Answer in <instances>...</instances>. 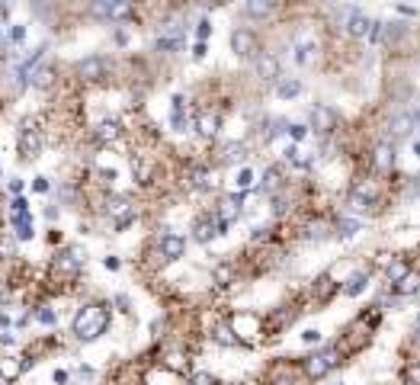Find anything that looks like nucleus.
Returning a JSON list of instances; mask_svg holds the SVG:
<instances>
[{
  "label": "nucleus",
  "instance_id": "nucleus-1",
  "mask_svg": "<svg viewBox=\"0 0 420 385\" xmlns=\"http://www.w3.org/2000/svg\"><path fill=\"white\" fill-rule=\"evenodd\" d=\"M106 328H109V309L106 305H84L71 321V331H74L77 340H96L100 334H106Z\"/></svg>",
  "mask_w": 420,
  "mask_h": 385
},
{
  "label": "nucleus",
  "instance_id": "nucleus-2",
  "mask_svg": "<svg viewBox=\"0 0 420 385\" xmlns=\"http://www.w3.org/2000/svg\"><path fill=\"white\" fill-rule=\"evenodd\" d=\"M337 363H340V347H324V350H317L315 357L305 360L302 369H305V376L308 379H324Z\"/></svg>",
  "mask_w": 420,
  "mask_h": 385
},
{
  "label": "nucleus",
  "instance_id": "nucleus-3",
  "mask_svg": "<svg viewBox=\"0 0 420 385\" xmlns=\"http://www.w3.org/2000/svg\"><path fill=\"white\" fill-rule=\"evenodd\" d=\"M81 267H84V254L77 247H67V251H61L52 260V276L55 280H74L77 273H81Z\"/></svg>",
  "mask_w": 420,
  "mask_h": 385
},
{
  "label": "nucleus",
  "instance_id": "nucleus-4",
  "mask_svg": "<svg viewBox=\"0 0 420 385\" xmlns=\"http://www.w3.org/2000/svg\"><path fill=\"white\" fill-rule=\"evenodd\" d=\"M39 148H42V135H39V125L32 123V119H26L23 123V129H19V154L23 158H36Z\"/></svg>",
  "mask_w": 420,
  "mask_h": 385
},
{
  "label": "nucleus",
  "instance_id": "nucleus-5",
  "mask_svg": "<svg viewBox=\"0 0 420 385\" xmlns=\"http://www.w3.org/2000/svg\"><path fill=\"white\" fill-rule=\"evenodd\" d=\"M241 212H244V196H224L222 202H218V209H215V218H218V225L222 228H228L231 222H238L241 218Z\"/></svg>",
  "mask_w": 420,
  "mask_h": 385
},
{
  "label": "nucleus",
  "instance_id": "nucleus-6",
  "mask_svg": "<svg viewBox=\"0 0 420 385\" xmlns=\"http://www.w3.org/2000/svg\"><path fill=\"white\" fill-rule=\"evenodd\" d=\"M180 45H183V26L177 19H170V23H164L158 29V48L160 52H177Z\"/></svg>",
  "mask_w": 420,
  "mask_h": 385
},
{
  "label": "nucleus",
  "instance_id": "nucleus-7",
  "mask_svg": "<svg viewBox=\"0 0 420 385\" xmlns=\"http://www.w3.org/2000/svg\"><path fill=\"white\" fill-rule=\"evenodd\" d=\"M311 125H315L317 135H330V132L337 129V113L330 110V106H324V103L311 106Z\"/></svg>",
  "mask_w": 420,
  "mask_h": 385
},
{
  "label": "nucleus",
  "instance_id": "nucleus-8",
  "mask_svg": "<svg viewBox=\"0 0 420 385\" xmlns=\"http://www.w3.org/2000/svg\"><path fill=\"white\" fill-rule=\"evenodd\" d=\"M231 48H234V55H241V58H257L260 55L257 39H253V32H247V29H234L231 32Z\"/></svg>",
  "mask_w": 420,
  "mask_h": 385
},
{
  "label": "nucleus",
  "instance_id": "nucleus-9",
  "mask_svg": "<svg viewBox=\"0 0 420 385\" xmlns=\"http://www.w3.org/2000/svg\"><path fill=\"white\" fill-rule=\"evenodd\" d=\"M77 74H81V81H87V84H96V81H103L106 77V61L103 58H84L81 65H77Z\"/></svg>",
  "mask_w": 420,
  "mask_h": 385
},
{
  "label": "nucleus",
  "instance_id": "nucleus-10",
  "mask_svg": "<svg viewBox=\"0 0 420 385\" xmlns=\"http://www.w3.org/2000/svg\"><path fill=\"white\" fill-rule=\"evenodd\" d=\"M158 247H160V257H164V260H180L183 251H187V241L180 235H160Z\"/></svg>",
  "mask_w": 420,
  "mask_h": 385
},
{
  "label": "nucleus",
  "instance_id": "nucleus-11",
  "mask_svg": "<svg viewBox=\"0 0 420 385\" xmlns=\"http://www.w3.org/2000/svg\"><path fill=\"white\" fill-rule=\"evenodd\" d=\"M218 218H212V216H202V218H196V225H193V238H196L199 244H209L215 235H218Z\"/></svg>",
  "mask_w": 420,
  "mask_h": 385
},
{
  "label": "nucleus",
  "instance_id": "nucleus-12",
  "mask_svg": "<svg viewBox=\"0 0 420 385\" xmlns=\"http://www.w3.org/2000/svg\"><path fill=\"white\" fill-rule=\"evenodd\" d=\"M411 132H414V119H411V116H395L392 123H388V145L395 148V141L408 138Z\"/></svg>",
  "mask_w": 420,
  "mask_h": 385
},
{
  "label": "nucleus",
  "instance_id": "nucleus-13",
  "mask_svg": "<svg viewBox=\"0 0 420 385\" xmlns=\"http://www.w3.org/2000/svg\"><path fill=\"white\" fill-rule=\"evenodd\" d=\"M257 74H260L263 81H280V61H276V55L260 52V55H257Z\"/></svg>",
  "mask_w": 420,
  "mask_h": 385
},
{
  "label": "nucleus",
  "instance_id": "nucleus-14",
  "mask_svg": "<svg viewBox=\"0 0 420 385\" xmlns=\"http://www.w3.org/2000/svg\"><path fill=\"white\" fill-rule=\"evenodd\" d=\"M372 167L379 170V174H388V170L395 167V148L385 141V145H379V148L372 151Z\"/></svg>",
  "mask_w": 420,
  "mask_h": 385
},
{
  "label": "nucleus",
  "instance_id": "nucleus-15",
  "mask_svg": "<svg viewBox=\"0 0 420 385\" xmlns=\"http://www.w3.org/2000/svg\"><path fill=\"white\" fill-rule=\"evenodd\" d=\"M10 222H13V231H17L19 241H29L32 238V216L26 212H10Z\"/></svg>",
  "mask_w": 420,
  "mask_h": 385
},
{
  "label": "nucleus",
  "instance_id": "nucleus-16",
  "mask_svg": "<svg viewBox=\"0 0 420 385\" xmlns=\"http://www.w3.org/2000/svg\"><path fill=\"white\" fill-rule=\"evenodd\" d=\"M164 366L170 373H189V353L187 350H167L164 353Z\"/></svg>",
  "mask_w": 420,
  "mask_h": 385
},
{
  "label": "nucleus",
  "instance_id": "nucleus-17",
  "mask_svg": "<svg viewBox=\"0 0 420 385\" xmlns=\"http://www.w3.org/2000/svg\"><path fill=\"white\" fill-rule=\"evenodd\" d=\"M29 369V360H23V357H7V360H0V376L3 379H13L19 376V373H26Z\"/></svg>",
  "mask_w": 420,
  "mask_h": 385
},
{
  "label": "nucleus",
  "instance_id": "nucleus-18",
  "mask_svg": "<svg viewBox=\"0 0 420 385\" xmlns=\"http://www.w3.org/2000/svg\"><path fill=\"white\" fill-rule=\"evenodd\" d=\"M212 340L215 344H222V347H238V334H234V328L228 324V321H218V324H215Z\"/></svg>",
  "mask_w": 420,
  "mask_h": 385
},
{
  "label": "nucleus",
  "instance_id": "nucleus-19",
  "mask_svg": "<svg viewBox=\"0 0 420 385\" xmlns=\"http://www.w3.org/2000/svg\"><path fill=\"white\" fill-rule=\"evenodd\" d=\"M218 125H222V119H218L215 113H202L196 119V132L202 135V138H215V135H218Z\"/></svg>",
  "mask_w": 420,
  "mask_h": 385
},
{
  "label": "nucleus",
  "instance_id": "nucleus-20",
  "mask_svg": "<svg viewBox=\"0 0 420 385\" xmlns=\"http://www.w3.org/2000/svg\"><path fill=\"white\" fill-rule=\"evenodd\" d=\"M96 138H100V141H116V138H122V125L116 123V119H103V123L96 125Z\"/></svg>",
  "mask_w": 420,
  "mask_h": 385
},
{
  "label": "nucleus",
  "instance_id": "nucleus-21",
  "mask_svg": "<svg viewBox=\"0 0 420 385\" xmlns=\"http://www.w3.org/2000/svg\"><path fill=\"white\" fill-rule=\"evenodd\" d=\"M302 94V81L299 77H286V81H280L276 84V96L280 100H292V96H299Z\"/></svg>",
  "mask_w": 420,
  "mask_h": 385
},
{
  "label": "nucleus",
  "instance_id": "nucleus-22",
  "mask_svg": "<svg viewBox=\"0 0 420 385\" xmlns=\"http://www.w3.org/2000/svg\"><path fill=\"white\" fill-rule=\"evenodd\" d=\"M369 286V270H359V273H353L350 280H346V286H344V295H359V292Z\"/></svg>",
  "mask_w": 420,
  "mask_h": 385
},
{
  "label": "nucleus",
  "instance_id": "nucleus-23",
  "mask_svg": "<svg viewBox=\"0 0 420 385\" xmlns=\"http://www.w3.org/2000/svg\"><path fill=\"white\" fill-rule=\"evenodd\" d=\"M330 292H334V280H330V273L317 276V282H315V302L317 305H324V302L330 299Z\"/></svg>",
  "mask_w": 420,
  "mask_h": 385
},
{
  "label": "nucleus",
  "instance_id": "nucleus-24",
  "mask_svg": "<svg viewBox=\"0 0 420 385\" xmlns=\"http://www.w3.org/2000/svg\"><path fill=\"white\" fill-rule=\"evenodd\" d=\"M244 13H247V17H253V19H266L273 13V3H270V0H251V3L244 7Z\"/></svg>",
  "mask_w": 420,
  "mask_h": 385
},
{
  "label": "nucleus",
  "instance_id": "nucleus-25",
  "mask_svg": "<svg viewBox=\"0 0 420 385\" xmlns=\"http://www.w3.org/2000/svg\"><path fill=\"white\" fill-rule=\"evenodd\" d=\"M417 289H420V273H408V276L395 286V292H398V295H414Z\"/></svg>",
  "mask_w": 420,
  "mask_h": 385
},
{
  "label": "nucleus",
  "instance_id": "nucleus-26",
  "mask_svg": "<svg viewBox=\"0 0 420 385\" xmlns=\"http://www.w3.org/2000/svg\"><path fill=\"white\" fill-rule=\"evenodd\" d=\"M282 174H280V167H270L266 174H263V183H260V189L263 193H276V189L282 187Z\"/></svg>",
  "mask_w": 420,
  "mask_h": 385
},
{
  "label": "nucleus",
  "instance_id": "nucleus-27",
  "mask_svg": "<svg viewBox=\"0 0 420 385\" xmlns=\"http://www.w3.org/2000/svg\"><path fill=\"white\" fill-rule=\"evenodd\" d=\"M356 231H359V222H356V218H337V225H334L337 238H353Z\"/></svg>",
  "mask_w": 420,
  "mask_h": 385
},
{
  "label": "nucleus",
  "instance_id": "nucleus-28",
  "mask_svg": "<svg viewBox=\"0 0 420 385\" xmlns=\"http://www.w3.org/2000/svg\"><path fill=\"white\" fill-rule=\"evenodd\" d=\"M408 273H411V270H408V263H404V260H395L392 267H388V273H385V276H388V282H392V286H398V282H401Z\"/></svg>",
  "mask_w": 420,
  "mask_h": 385
},
{
  "label": "nucleus",
  "instance_id": "nucleus-29",
  "mask_svg": "<svg viewBox=\"0 0 420 385\" xmlns=\"http://www.w3.org/2000/svg\"><path fill=\"white\" fill-rule=\"evenodd\" d=\"M52 81H55V71H52V67H39L36 74H32V87H39V90L52 87Z\"/></svg>",
  "mask_w": 420,
  "mask_h": 385
},
{
  "label": "nucleus",
  "instance_id": "nucleus-30",
  "mask_svg": "<svg viewBox=\"0 0 420 385\" xmlns=\"http://www.w3.org/2000/svg\"><path fill=\"white\" fill-rule=\"evenodd\" d=\"M189 187L193 189H209L212 183H209V174L202 167H196V170H189Z\"/></svg>",
  "mask_w": 420,
  "mask_h": 385
},
{
  "label": "nucleus",
  "instance_id": "nucleus-31",
  "mask_svg": "<svg viewBox=\"0 0 420 385\" xmlns=\"http://www.w3.org/2000/svg\"><path fill=\"white\" fill-rule=\"evenodd\" d=\"M234 183H238V189H251L253 187V170L251 167H241V170H238V177H234Z\"/></svg>",
  "mask_w": 420,
  "mask_h": 385
},
{
  "label": "nucleus",
  "instance_id": "nucleus-32",
  "mask_svg": "<svg viewBox=\"0 0 420 385\" xmlns=\"http://www.w3.org/2000/svg\"><path fill=\"white\" fill-rule=\"evenodd\" d=\"M324 231H327V225H324V222H311V225H308V238H315V241H324Z\"/></svg>",
  "mask_w": 420,
  "mask_h": 385
},
{
  "label": "nucleus",
  "instance_id": "nucleus-33",
  "mask_svg": "<svg viewBox=\"0 0 420 385\" xmlns=\"http://www.w3.org/2000/svg\"><path fill=\"white\" fill-rule=\"evenodd\" d=\"M404 379H408V385H420V363H411L404 369Z\"/></svg>",
  "mask_w": 420,
  "mask_h": 385
},
{
  "label": "nucleus",
  "instance_id": "nucleus-34",
  "mask_svg": "<svg viewBox=\"0 0 420 385\" xmlns=\"http://www.w3.org/2000/svg\"><path fill=\"white\" fill-rule=\"evenodd\" d=\"M209 32H212V23H209V19H199V23H196V39H199V42H206Z\"/></svg>",
  "mask_w": 420,
  "mask_h": 385
},
{
  "label": "nucleus",
  "instance_id": "nucleus-35",
  "mask_svg": "<svg viewBox=\"0 0 420 385\" xmlns=\"http://www.w3.org/2000/svg\"><path fill=\"white\" fill-rule=\"evenodd\" d=\"M36 318L42 321V324H58V315H55L52 309H39V311H36Z\"/></svg>",
  "mask_w": 420,
  "mask_h": 385
},
{
  "label": "nucleus",
  "instance_id": "nucleus-36",
  "mask_svg": "<svg viewBox=\"0 0 420 385\" xmlns=\"http://www.w3.org/2000/svg\"><path fill=\"white\" fill-rule=\"evenodd\" d=\"M289 135L292 141H305L308 138V125H289Z\"/></svg>",
  "mask_w": 420,
  "mask_h": 385
},
{
  "label": "nucleus",
  "instance_id": "nucleus-37",
  "mask_svg": "<svg viewBox=\"0 0 420 385\" xmlns=\"http://www.w3.org/2000/svg\"><path fill=\"white\" fill-rule=\"evenodd\" d=\"M189 385H215L212 373H196V376L189 379Z\"/></svg>",
  "mask_w": 420,
  "mask_h": 385
},
{
  "label": "nucleus",
  "instance_id": "nucleus-38",
  "mask_svg": "<svg viewBox=\"0 0 420 385\" xmlns=\"http://www.w3.org/2000/svg\"><path fill=\"white\" fill-rule=\"evenodd\" d=\"M23 36H26V29H23V26H13V29H10V39H13V42H23Z\"/></svg>",
  "mask_w": 420,
  "mask_h": 385
},
{
  "label": "nucleus",
  "instance_id": "nucleus-39",
  "mask_svg": "<svg viewBox=\"0 0 420 385\" xmlns=\"http://www.w3.org/2000/svg\"><path fill=\"white\" fill-rule=\"evenodd\" d=\"M302 340H305V344H317V340H321V334H317V331H305V334H302Z\"/></svg>",
  "mask_w": 420,
  "mask_h": 385
},
{
  "label": "nucleus",
  "instance_id": "nucleus-40",
  "mask_svg": "<svg viewBox=\"0 0 420 385\" xmlns=\"http://www.w3.org/2000/svg\"><path fill=\"white\" fill-rule=\"evenodd\" d=\"M32 189H36V193H48V180H45V177H39L36 183H32Z\"/></svg>",
  "mask_w": 420,
  "mask_h": 385
},
{
  "label": "nucleus",
  "instance_id": "nucleus-41",
  "mask_svg": "<svg viewBox=\"0 0 420 385\" xmlns=\"http://www.w3.org/2000/svg\"><path fill=\"white\" fill-rule=\"evenodd\" d=\"M52 379H55V385H65L67 382V373H65V369H55V376H52Z\"/></svg>",
  "mask_w": 420,
  "mask_h": 385
},
{
  "label": "nucleus",
  "instance_id": "nucleus-42",
  "mask_svg": "<svg viewBox=\"0 0 420 385\" xmlns=\"http://www.w3.org/2000/svg\"><path fill=\"white\" fill-rule=\"evenodd\" d=\"M193 55H196V58H206V42H196V48H193Z\"/></svg>",
  "mask_w": 420,
  "mask_h": 385
},
{
  "label": "nucleus",
  "instance_id": "nucleus-43",
  "mask_svg": "<svg viewBox=\"0 0 420 385\" xmlns=\"http://www.w3.org/2000/svg\"><path fill=\"white\" fill-rule=\"evenodd\" d=\"M106 270H119V260H116V257H106Z\"/></svg>",
  "mask_w": 420,
  "mask_h": 385
},
{
  "label": "nucleus",
  "instance_id": "nucleus-44",
  "mask_svg": "<svg viewBox=\"0 0 420 385\" xmlns=\"http://www.w3.org/2000/svg\"><path fill=\"white\" fill-rule=\"evenodd\" d=\"M414 334H417V337H420V318H417V324H414Z\"/></svg>",
  "mask_w": 420,
  "mask_h": 385
},
{
  "label": "nucleus",
  "instance_id": "nucleus-45",
  "mask_svg": "<svg viewBox=\"0 0 420 385\" xmlns=\"http://www.w3.org/2000/svg\"><path fill=\"white\" fill-rule=\"evenodd\" d=\"M0 385H10V379H3V376H0Z\"/></svg>",
  "mask_w": 420,
  "mask_h": 385
},
{
  "label": "nucleus",
  "instance_id": "nucleus-46",
  "mask_svg": "<svg viewBox=\"0 0 420 385\" xmlns=\"http://www.w3.org/2000/svg\"><path fill=\"white\" fill-rule=\"evenodd\" d=\"M417 154H420V145H417Z\"/></svg>",
  "mask_w": 420,
  "mask_h": 385
},
{
  "label": "nucleus",
  "instance_id": "nucleus-47",
  "mask_svg": "<svg viewBox=\"0 0 420 385\" xmlns=\"http://www.w3.org/2000/svg\"><path fill=\"white\" fill-rule=\"evenodd\" d=\"M0 39H3V32H0Z\"/></svg>",
  "mask_w": 420,
  "mask_h": 385
}]
</instances>
